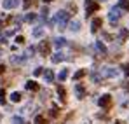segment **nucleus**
Wrapping results in <instances>:
<instances>
[{"label":"nucleus","instance_id":"1","mask_svg":"<svg viewBox=\"0 0 129 124\" xmlns=\"http://www.w3.org/2000/svg\"><path fill=\"white\" fill-rule=\"evenodd\" d=\"M68 21H70V14H68L66 11H58V12H56V18H54L52 23H58L59 30H64L66 24H68Z\"/></svg>","mask_w":129,"mask_h":124},{"label":"nucleus","instance_id":"2","mask_svg":"<svg viewBox=\"0 0 129 124\" xmlns=\"http://www.w3.org/2000/svg\"><path fill=\"white\" fill-rule=\"evenodd\" d=\"M98 9H100V4H98V2H94V0H86V16L94 14Z\"/></svg>","mask_w":129,"mask_h":124},{"label":"nucleus","instance_id":"3","mask_svg":"<svg viewBox=\"0 0 129 124\" xmlns=\"http://www.w3.org/2000/svg\"><path fill=\"white\" fill-rule=\"evenodd\" d=\"M108 19H110V23H115V21L120 19V7H113V9H110Z\"/></svg>","mask_w":129,"mask_h":124},{"label":"nucleus","instance_id":"4","mask_svg":"<svg viewBox=\"0 0 129 124\" xmlns=\"http://www.w3.org/2000/svg\"><path fill=\"white\" fill-rule=\"evenodd\" d=\"M39 53H40L42 56H49V53H51V44L42 40L40 44H39Z\"/></svg>","mask_w":129,"mask_h":124},{"label":"nucleus","instance_id":"5","mask_svg":"<svg viewBox=\"0 0 129 124\" xmlns=\"http://www.w3.org/2000/svg\"><path fill=\"white\" fill-rule=\"evenodd\" d=\"M98 103H100L101 108H110V107H112V96H110V94H103Z\"/></svg>","mask_w":129,"mask_h":124},{"label":"nucleus","instance_id":"6","mask_svg":"<svg viewBox=\"0 0 129 124\" xmlns=\"http://www.w3.org/2000/svg\"><path fill=\"white\" fill-rule=\"evenodd\" d=\"M19 5V2L18 0H4L2 2V7L5 9V11H11V9H16Z\"/></svg>","mask_w":129,"mask_h":124},{"label":"nucleus","instance_id":"7","mask_svg":"<svg viewBox=\"0 0 129 124\" xmlns=\"http://www.w3.org/2000/svg\"><path fill=\"white\" fill-rule=\"evenodd\" d=\"M101 24H103L101 18H94V19H92V23H91V32H92V33H96V32L101 28Z\"/></svg>","mask_w":129,"mask_h":124},{"label":"nucleus","instance_id":"8","mask_svg":"<svg viewBox=\"0 0 129 124\" xmlns=\"http://www.w3.org/2000/svg\"><path fill=\"white\" fill-rule=\"evenodd\" d=\"M75 94H77V98H79V100H82V98L86 96V89H84V86H82V84H77V86H75Z\"/></svg>","mask_w":129,"mask_h":124},{"label":"nucleus","instance_id":"9","mask_svg":"<svg viewBox=\"0 0 129 124\" xmlns=\"http://www.w3.org/2000/svg\"><path fill=\"white\" fill-rule=\"evenodd\" d=\"M103 75L105 77H117L119 70H115V68H103Z\"/></svg>","mask_w":129,"mask_h":124},{"label":"nucleus","instance_id":"10","mask_svg":"<svg viewBox=\"0 0 129 124\" xmlns=\"http://www.w3.org/2000/svg\"><path fill=\"white\" fill-rule=\"evenodd\" d=\"M52 63H61V61H64L66 60V56H64L63 53H56V54H52Z\"/></svg>","mask_w":129,"mask_h":124},{"label":"nucleus","instance_id":"11","mask_svg":"<svg viewBox=\"0 0 129 124\" xmlns=\"http://www.w3.org/2000/svg\"><path fill=\"white\" fill-rule=\"evenodd\" d=\"M24 87H26L28 91H39V84L35 82V81H28V82L24 84Z\"/></svg>","mask_w":129,"mask_h":124},{"label":"nucleus","instance_id":"12","mask_svg":"<svg viewBox=\"0 0 129 124\" xmlns=\"http://www.w3.org/2000/svg\"><path fill=\"white\" fill-rule=\"evenodd\" d=\"M68 28H70L72 32H79V30H80V23H79V21H70V23H68Z\"/></svg>","mask_w":129,"mask_h":124},{"label":"nucleus","instance_id":"13","mask_svg":"<svg viewBox=\"0 0 129 124\" xmlns=\"http://www.w3.org/2000/svg\"><path fill=\"white\" fill-rule=\"evenodd\" d=\"M58 96H59L61 102H66V91H64L63 86H58Z\"/></svg>","mask_w":129,"mask_h":124},{"label":"nucleus","instance_id":"14","mask_svg":"<svg viewBox=\"0 0 129 124\" xmlns=\"http://www.w3.org/2000/svg\"><path fill=\"white\" fill-rule=\"evenodd\" d=\"M44 77H45V81H47V82H52V81H54V73H52V70H47V68H45Z\"/></svg>","mask_w":129,"mask_h":124},{"label":"nucleus","instance_id":"15","mask_svg":"<svg viewBox=\"0 0 129 124\" xmlns=\"http://www.w3.org/2000/svg\"><path fill=\"white\" fill-rule=\"evenodd\" d=\"M64 44H66V40H64L63 37H58V39H54V45H56L58 49H59V47H63Z\"/></svg>","mask_w":129,"mask_h":124},{"label":"nucleus","instance_id":"16","mask_svg":"<svg viewBox=\"0 0 129 124\" xmlns=\"http://www.w3.org/2000/svg\"><path fill=\"white\" fill-rule=\"evenodd\" d=\"M96 49H98L101 54H107V47H105V44H103V42H96Z\"/></svg>","mask_w":129,"mask_h":124},{"label":"nucleus","instance_id":"17","mask_svg":"<svg viewBox=\"0 0 129 124\" xmlns=\"http://www.w3.org/2000/svg\"><path fill=\"white\" fill-rule=\"evenodd\" d=\"M119 7H122L124 11L129 12V0H119Z\"/></svg>","mask_w":129,"mask_h":124},{"label":"nucleus","instance_id":"18","mask_svg":"<svg viewBox=\"0 0 129 124\" xmlns=\"http://www.w3.org/2000/svg\"><path fill=\"white\" fill-rule=\"evenodd\" d=\"M11 60H12V63H23L26 60V56H24V54H21V56H12Z\"/></svg>","mask_w":129,"mask_h":124},{"label":"nucleus","instance_id":"19","mask_svg":"<svg viewBox=\"0 0 129 124\" xmlns=\"http://www.w3.org/2000/svg\"><path fill=\"white\" fill-rule=\"evenodd\" d=\"M35 19H37V14H31V12H30V14L24 16V21H26V23H33Z\"/></svg>","mask_w":129,"mask_h":124},{"label":"nucleus","instance_id":"20","mask_svg":"<svg viewBox=\"0 0 129 124\" xmlns=\"http://www.w3.org/2000/svg\"><path fill=\"white\" fill-rule=\"evenodd\" d=\"M11 100H12L14 103L21 102V93H12V94H11Z\"/></svg>","mask_w":129,"mask_h":124},{"label":"nucleus","instance_id":"21","mask_svg":"<svg viewBox=\"0 0 129 124\" xmlns=\"http://www.w3.org/2000/svg\"><path fill=\"white\" fill-rule=\"evenodd\" d=\"M66 77H68V70H61L59 72V75H58V79L63 82V81H66Z\"/></svg>","mask_w":129,"mask_h":124},{"label":"nucleus","instance_id":"22","mask_svg":"<svg viewBox=\"0 0 129 124\" xmlns=\"http://www.w3.org/2000/svg\"><path fill=\"white\" fill-rule=\"evenodd\" d=\"M84 75H86V70H79V72H75L73 79H75V81H79V79H82Z\"/></svg>","mask_w":129,"mask_h":124},{"label":"nucleus","instance_id":"23","mask_svg":"<svg viewBox=\"0 0 129 124\" xmlns=\"http://www.w3.org/2000/svg\"><path fill=\"white\" fill-rule=\"evenodd\" d=\"M42 35H44V30H42V28H40V26L33 30V37H42Z\"/></svg>","mask_w":129,"mask_h":124},{"label":"nucleus","instance_id":"24","mask_svg":"<svg viewBox=\"0 0 129 124\" xmlns=\"http://www.w3.org/2000/svg\"><path fill=\"white\" fill-rule=\"evenodd\" d=\"M12 124H26V122L23 121L21 117H18V115H16V117H12Z\"/></svg>","mask_w":129,"mask_h":124},{"label":"nucleus","instance_id":"25","mask_svg":"<svg viewBox=\"0 0 129 124\" xmlns=\"http://www.w3.org/2000/svg\"><path fill=\"white\" fill-rule=\"evenodd\" d=\"M35 124H45V119H44L42 115H37L35 117Z\"/></svg>","mask_w":129,"mask_h":124},{"label":"nucleus","instance_id":"26","mask_svg":"<svg viewBox=\"0 0 129 124\" xmlns=\"http://www.w3.org/2000/svg\"><path fill=\"white\" fill-rule=\"evenodd\" d=\"M31 5H33V0H24V4H23V7H24V9H30Z\"/></svg>","mask_w":129,"mask_h":124},{"label":"nucleus","instance_id":"27","mask_svg":"<svg viewBox=\"0 0 129 124\" xmlns=\"http://www.w3.org/2000/svg\"><path fill=\"white\" fill-rule=\"evenodd\" d=\"M0 103H5V91L0 89Z\"/></svg>","mask_w":129,"mask_h":124},{"label":"nucleus","instance_id":"28","mask_svg":"<svg viewBox=\"0 0 129 124\" xmlns=\"http://www.w3.org/2000/svg\"><path fill=\"white\" fill-rule=\"evenodd\" d=\"M42 72H44V68H42V66H39V68H35V72H33V75H35V77H39V75H40Z\"/></svg>","mask_w":129,"mask_h":124},{"label":"nucleus","instance_id":"29","mask_svg":"<svg viewBox=\"0 0 129 124\" xmlns=\"http://www.w3.org/2000/svg\"><path fill=\"white\" fill-rule=\"evenodd\" d=\"M51 115H52V117H56V115H58V108H56V107H52V108H51Z\"/></svg>","mask_w":129,"mask_h":124},{"label":"nucleus","instance_id":"30","mask_svg":"<svg viewBox=\"0 0 129 124\" xmlns=\"http://www.w3.org/2000/svg\"><path fill=\"white\" fill-rule=\"evenodd\" d=\"M126 37H127V30H122V32H120V39H122V40H124V39H126Z\"/></svg>","mask_w":129,"mask_h":124},{"label":"nucleus","instance_id":"31","mask_svg":"<svg viewBox=\"0 0 129 124\" xmlns=\"http://www.w3.org/2000/svg\"><path fill=\"white\" fill-rule=\"evenodd\" d=\"M16 42H18V44H23V42H24V37L18 35V37H16Z\"/></svg>","mask_w":129,"mask_h":124},{"label":"nucleus","instance_id":"32","mask_svg":"<svg viewBox=\"0 0 129 124\" xmlns=\"http://www.w3.org/2000/svg\"><path fill=\"white\" fill-rule=\"evenodd\" d=\"M124 73H126V75H129V63H126V65H124Z\"/></svg>","mask_w":129,"mask_h":124},{"label":"nucleus","instance_id":"33","mask_svg":"<svg viewBox=\"0 0 129 124\" xmlns=\"http://www.w3.org/2000/svg\"><path fill=\"white\" fill-rule=\"evenodd\" d=\"M33 53H35V49H33V47H30V49H28V51H26V54H28V56H31V54H33Z\"/></svg>","mask_w":129,"mask_h":124},{"label":"nucleus","instance_id":"34","mask_svg":"<svg viewBox=\"0 0 129 124\" xmlns=\"http://www.w3.org/2000/svg\"><path fill=\"white\" fill-rule=\"evenodd\" d=\"M4 72H5V66H4V65H0V73H4Z\"/></svg>","mask_w":129,"mask_h":124},{"label":"nucleus","instance_id":"35","mask_svg":"<svg viewBox=\"0 0 129 124\" xmlns=\"http://www.w3.org/2000/svg\"><path fill=\"white\" fill-rule=\"evenodd\" d=\"M115 124H124V122L122 121H115Z\"/></svg>","mask_w":129,"mask_h":124},{"label":"nucleus","instance_id":"36","mask_svg":"<svg viewBox=\"0 0 129 124\" xmlns=\"http://www.w3.org/2000/svg\"><path fill=\"white\" fill-rule=\"evenodd\" d=\"M2 24H4V23H2V21H0V30H2Z\"/></svg>","mask_w":129,"mask_h":124},{"label":"nucleus","instance_id":"37","mask_svg":"<svg viewBox=\"0 0 129 124\" xmlns=\"http://www.w3.org/2000/svg\"><path fill=\"white\" fill-rule=\"evenodd\" d=\"M126 87H127V89H129V82H127V86H126Z\"/></svg>","mask_w":129,"mask_h":124},{"label":"nucleus","instance_id":"38","mask_svg":"<svg viewBox=\"0 0 129 124\" xmlns=\"http://www.w3.org/2000/svg\"><path fill=\"white\" fill-rule=\"evenodd\" d=\"M0 56H2V53H0Z\"/></svg>","mask_w":129,"mask_h":124}]
</instances>
